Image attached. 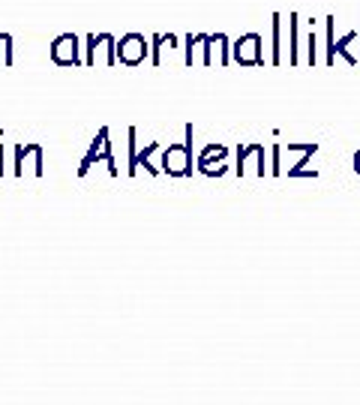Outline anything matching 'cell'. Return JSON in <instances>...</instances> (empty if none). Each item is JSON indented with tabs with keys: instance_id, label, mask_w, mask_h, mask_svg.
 <instances>
[{
	"instance_id": "cell-1",
	"label": "cell",
	"mask_w": 360,
	"mask_h": 405,
	"mask_svg": "<svg viewBox=\"0 0 360 405\" xmlns=\"http://www.w3.org/2000/svg\"><path fill=\"white\" fill-rule=\"evenodd\" d=\"M163 171L172 177L193 175V126H186V141H174L163 154Z\"/></svg>"
},
{
	"instance_id": "cell-2",
	"label": "cell",
	"mask_w": 360,
	"mask_h": 405,
	"mask_svg": "<svg viewBox=\"0 0 360 405\" xmlns=\"http://www.w3.org/2000/svg\"><path fill=\"white\" fill-rule=\"evenodd\" d=\"M96 159H105V165H108V175H117L114 154H112V145H108V129H105V126L99 129V135L93 138V145H90L87 156L82 159V165H78V175H87V171H90V165H93Z\"/></svg>"
},
{
	"instance_id": "cell-3",
	"label": "cell",
	"mask_w": 360,
	"mask_h": 405,
	"mask_svg": "<svg viewBox=\"0 0 360 405\" xmlns=\"http://www.w3.org/2000/svg\"><path fill=\"white\" fill-rule=\"evenodd\" d=\"M120 64H129V66H135V64H142V60L147 57V43H144V36L142 34H126L123 39H120Z\"/></svg>"
},
{
	"instance_id": "cell-4",
	"label": "cell",
	"mask_w": 360,
	"mask_h": 405,
	"mask_svg": "<svg viewBox=\"0 0 360 405\" xmlns=\"http://www.w3.org/2000/svg\"><path fill=\"white\" fill-rule=\"evenodd\" d=\"M52 60L60 66H75V64H82V57H78V39L73 34H63V36H57L54 39V45H52Z\"/></svg>"
},
{
	"instance_id": "cell-5",
	"label": "cell",
	"mask_w": 360,
	"mask_h": 405,
	"mask_svg": "<svg viewBox=\"0 0 360 405\" xmlns=\"http://www.w3.org/2000/svg\"><path fill=\"white\" fill-rule=\"evenodd\" d=\"M156 147H159V141H150V145L142 150V154H135V171H138V165H144V168L150 171V175H156V168L150 165V154H153Z\"/></svg>"
},
{
	"instance_id": "cell-6",
	"label": "cell",
	"mask_w": 360,
	"mask_h": 405,
	"mask_svg": "<svg viewBox=\"0 0 360 405\" xmlns=\"http://www.w3.org/2000/svg\"><path fill=\"white\" fill-rule=\"evenodd\" d=\"M0 64L3 66L13 64V36L9 34H0Z\"/></svg>"
},
{
	"instance_id": "cell-7",
	"label": "cell",
	"mask_w": 360,
	"mask_h": 405,
	"mask_svg": "<svg viewBox=\"0 0 360 405\" xmlns=\"http://www.w3.org/2000/svg\"><path fill=\"white\" fill-rule=\"evenodd\" d=\"M292 64H297V18L292 15Z\"/></svg>"
},
{
	"instance_id": "cell-8",
	"label": "cell",
	"mask_w": 360,
	"mask_h": 405,
	"mask_svg": "<svg viewBox=\"0 0 360 405\" xmlns=\"http://www.w3.org/2000/svg\"><path fill=\"white\" fill-rule=\"evenodd\" d=\"M309 64H315V34H309Z\"/></svg>"
},
{
	"instance_id": "cell-9",
	"label": "cell",
	"mask_w": 360,
	"mask_h": 405,
	"mask_svg": "<svg viewBox=\"0 0 360 405\" xmlns=\"http://www.w3.org/2000/svg\"><path fill=\"white\" fill-rule=\"evenodd\" d=\"M354 171H357V175H360V150H357V154H354Z\"/></svg>"
}]
</instances>
